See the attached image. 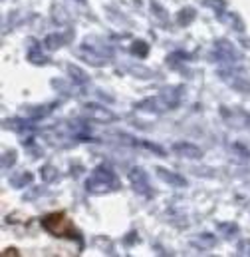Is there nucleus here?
Wrapping results in <instances>:
<instances>
[{"label":"nucleus","mask_w":250,"mask_h":257,"mask_svg":"<svg viewBox=\"0 0 250 257\" xmlns=\"http://www.w3.org/2000/svg\"><path fill=\"white\" fill-rule=\"evenodd\" d=\"M68 76H70V80L76 84V86H88L90 84V78H88V74L80 68V66L76 64H68Z\"/></svg>","instance_id":"nucleus-14"},{"label":"nucleus","mask_w":250,"mask_h":257,"mask_svg":"<svg viewBox=\"0 0 250 257\" xmlns=\"http://www.w3.org/2000/svg\"><path fill=\"white\" fill-rule=\"evenodd\" d=\"M82 114L88 120L94 122H102V124H110V122H118V114L112 112L110 108H106L104 104H96V102H88L82 106Z\"/></svg>","instance_id":"nucleus-7"},{"label":"nucleus","mask_w":250,"mask_h":257,"mask_svg":"<svg viewBox=\"0 0 250 257\" xmlns=\"http://www.w3.org/2000/svg\"><path fill=\"white\" fill-rule=\"evenodd\" d=\"M42 46H40V42H36V40H32L30 38V44H28V60L32 62V64H48V58L42 54V50H40Z\"/></svg>","instance_id":"nucleus-12"},{"label":"nucleus","mask_w":250,"mask_h":257,"mask_svg":"<svg viewBox=\"0 0 250 257\" xmlns=\"http://www.w3.org/2000/svg\"><path fill=\"white\" fill-rule=\"evenodd\" d=\"M131 52H133L135 56H139V58H145L147 52H149V44L143 42V40H135L133 46H131Z\"/></svg>","instance_id":"nucleus-18"},{"label":"nucleus","mask_w":250,"mask_h":257,"mask_svg":"<svg viewBox=\"0 0 250 257\" xmlns=\"http://www.w3.org/2000/svg\"><path fill=\"white\" fill-rule=\"evenodd\" d=\"M42 227L48 233L56 235V237H74V239H80L78 237L80 233L74 229V225H72V221L68 219L66 213H50V215H46L42 219Z\"/></svg>","instance_id":"nucleus-2"},{"label":"nucleus","mask_w":250,"mask_h":257,"mask_svg":"<svg viewBox=\"0 0 250 257\" xmlns=\"http://www.w3.org/2000/svg\"><path fill=\"white\" fill-rule=\"evenodd\" d=\"M16 162V152L14 150H8L2 154V170H10Z\"/></svg>","instance_id":"nucleus-20"},{"label":"nucleus","mask_w":250,"mask_h":257,"mask_svg":"<svg viewBox=\"0 0 250 257\" xmlns=\"http://www.w3.org/2000/svg\"><path fill=\"white\" fill-rule=\"evenodd\" d=\"M32 180H34V178H32V174H24V176L12 178V180H10V184H12V188H26Z\"/></svg>","instance_id":"nucleus-21"},{"label":"nucleus","mask_w":250,"mask_h":257,"mask_svg":"<svg viewBox=\"0 0 250 257\" xmlns=\"http://www.w3.org/2000/svg\"><path fill=\"white\" fill-rule=\"evenodd\" d=\"M155 172H157V178L159 180H163L165 184H169V186H173V188H187L188 182L181 176V174H177V172H173V170H167V168H155Z\"/></svg>","instance_id":"nucleus-11"},{"label":"nucleus","mask_w":250,"mask_h":257,"mask_svg":"<svg viewBox=\"0 0 250 257\" xmlns=\"http://www.w3.org/2000/svg\"><path fill=\"white\" fill-rule=\"evenodd\" d=\"M218 18H220L228 28H232L234 32H238V34H244V32H246V24H244V20H242V16H240L238 12L226 8L224 12L218 14Z\"/></svg>","instance_id":"nucleus-10"},{"label":"nucleus","mask_w":250,"mask_h":257,"mask_svg":"<svg viewBox=\"0 0 250 257\" xmlns=\"http://www.w3.org/2000/svg\"><path fill=\"white\" fill-rule=\"evenodd\" d=\"M218 231H220L224 237H232V235L238 233V225H236V223H226V221H222V223H218Z\"/></svg>","instance_id":"nucleus-19"},{"label":"nucleus","mask_w":250,"mask_h":257,"mask_svg":"<svg viewBox=\"0 0 250 257\" xmlns=\"http://www.w3.org/2000/svg\"><path fill=\"white\" fill-rule=\"evenodd\" d=\"M42 178H44V182H54L56 178H58V174H56V168L54 166H44L42 168Z\"/></svg>","instance_id":"nucleus-22"},{"label":"nucleus","mask_w":250,"mask_h":257,"mask_svg":"<svg viewBox=\"0 0 250 257\" xmlns=\"http://www.w3.org/2000/svg\"><path fill=\"white\" fill-rule=\"evenodd\" d=\"M220 114L222 118L234 126V128H240V130H250V114L244 112V110H228L226 112V106H220Z\"/></svg>","instance_id":"nucleus-8"},{"label":"nucleus","mask_w":250,"mask_h":257,"mask_svg":"<svg viewBox=\"0 0 250 257\" xmlns=\"http://www.w3.org/2000/svg\"><path fill=\"white\" fill-rule=\"evenodd\" d=\"M129 184H131V190L135 193H139L141 197H153L155 192H153V186H151V182H149V176H147V172L143 170V168H131L129 170Z\"/></svg>","instance_id":"nucleus-6"},{"label":"nucleus","mask_w":250,"mask_h":257,"mask_svg":"<svg viewBox=\"0 0 250 257\" xmlns=\"http://www.w3.org/2000/svg\"><path fill=\"white\" fill-rule=\"evenodd\" d=\"M66 36L60 34V32H54V34H50L46 40H44V48L46 50H58V48H62L64 44H66Z\"/></svg>","instance_id":"nucleus-15"},{"label":"nucleus","mask_w":250,"mask_h":257,"mask_svg":"<svg viewBox=\"0 0 250 257\" xmlns=\"http://www.w3.org/2000/svg\"><path fill=\"white\" fill-rule=\"evenodd\" d=\"M202 4L208 6V8H212V12H214L216 16L228 8V2H226V0H202Z\"/></svg>","instance_id":"nucleus-17"},{"label":"nucleus","mask_w":250,"mask_h":257,"mask_svg":"<svg viewBox=\"0 0 250 257\" xmlns=\"http://www.w3.org/2000/svg\"><path fill=\"white\" fill-rule=\"evenodd\" d=\"M218 78L236 92H242V94L250 92V80L246 78V74L238 72V66H232V68L224 66L222 70H218Z\"/></svg>","instance_id":"nucleus-4"},{"label":"nucleus","mask_w":250,"mask_h":257,"mask_svg":"<svg viewBox=\"0 0 250 257\" xmlns=\"http://www.w3.org/2000/svg\"><path fill=\"white\" fill-rule=\"evenodd\" d=\"M236 253H238V255H250V239L248 237H244V239H240V241L236 243Z\"/></svg>","instance_id":"nucleus-23"},{"label":"nucleus","mask_w":250,"mask_h":257,"mask_svg":"<svg viewBox=\"0 0 250 257\" xmlns=\"http://www.w3.org/2000/svg\"><path fill=\"white\" fill-rule=\"evenodd\" d=\"M82 48H84V52H88L90 54V58H96V60H106V58H114V48H112V44H108L106 40H102V38H98V36H90V38H86L84 40V44H82ZM100 66V62H98Z\"/></svg>","instance_id":"nucleus-5"},{"label":"nucleus","mask_w":250,"mask_h":257,"mask_svg":"<svg viewBox=\"0 0 250 257\" xmlns=\"http://www.w3.org/2000/svg\"><path fill=\"white\" fill-rule=\"evenodd\" d=\"M76 2H86V0H76Z\"/></svg>","instance_id":"nucleus-26"},{"label":"nucleus","mask_w":250,"mask_h":257,"mask_svg":"<svg viewBox=\"0 0 250 257\" xmlns=\"http://www.w3.org/2000/svg\"><path fill=\"white\" fill-rule=\"evenodd\" d=\"M173 154L181 156V158H187V160H200L202 158V150L190 142H175L171 146Z\"/></svg>","instance_id":"nucleus-9"},{"label":"nucleus","mask_w":250,"mask_h":257,"mask_svg":"<svg viewBox=\"0 0 250 257\" xmlns=\"http://www.w3.org/2000/svg\"><path fill=\"white\" fill-rule=\"evenodd\" d=\"M56 104H48V106H26V110H24V116L26 118H30V120H42V118H46L50 112H52V108H54Z\"/></svg>","instance_id":"nucleus-13"},{"label":"nucleus","mask_w":250,"mask_h":257,"mask_svg":"<svg viewBox=\"0 0 250 257\" xmlns=\"http://www.w3.org/2000/svg\"><path fill=\"white\" fill-rule=\"evenodd\" d=\"M212 56H214V60L218 62V64L222 66H238L240 62V54H238V50L234 48V44L230 42V40H226V38H218L216 42H214V46H212Z\"/></svg>","instance_id":"nucleus-3"},{"label":"nucleus","mask_w":250,"mask_h":257,"mask_svg":"<svg viewBox=\"0 0 250 257\" xmlns=\"http://www.w3.org/2000/svg\"><path fill=\"white\" fill-rule=\"evenodd\" d=\"M122 184H120V178L118 174L108 168V166H98L90 172L88 180H86V192L88 193H110V192H116L120 190Z\"/></svg>","instance_id":"nucleus-1"},{"label":"nucleus","mask_w":250,"mask_h":257,"mask_svg":"<svg viewBox=\"0 0 250 257\" xmlns=\"http://www.w3.org/2000/svg\"><path fill=\"white\" fill-rule=\"evenodd\" d=\"M6 255H20V253H18L14 247H6V249L2 251V257H6Z\"/></svg>","instance_id":"nucleus-25"},{"label":"nucleus","mask_w":250,"mask_h":257,"mask_svg":"<svg viewBox=\"0 0 250 257\" xmlns=\"http://www.w3.org/2000/svg\"><path fill=\"white\" fill-rule=\"evenodd\" d=\"M149 6L155 10V16H157L159 20H165V22H167V12H165V10H163V8H161V6H159L155 0H151V2H149Z\"/></svg>","instance_id":"nucleus-24"},{"label":"nucleus","mask_w":250,"mask_h":257,"mask_svg":"<svg viewBox=\"0 0 250 257\" xmlns=\"http://www.w3.org/2000/svg\"><path fill=\"white\" fill-rule=\"evenodd\" d=\"M194 18H196V10H194L192 6H185V8H181V10H179V14H177V22H179L181 26H188Z\"/></svg>","instance_id":"nucleus-16"}]
</instances>
